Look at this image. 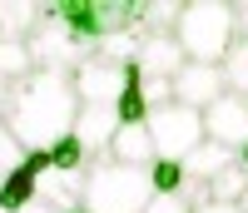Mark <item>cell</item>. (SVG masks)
<instances>
[{"instance_id":"obj_7","label":"cell","mask_w":248,"mask_h":213,"mask_svg":"<svg viewBox=\"0 0 248 213\" xmlns=\"http://www.w3.org/2000/svg\"><path fill=\"white\" fill-rule=\"evenodd\" d=\"M75 94H79V104H90V109H114V99L124 94V70L119 65H105V60H85L75 75Z\"/></svg>"},{"instance_id":"obj_4","label":"cell","mask_w":248,"mask_h":213,"mask_svg":"<svg viewBox=\"0 0 248 213\" xmlns=\"http://www.w3.org/2000/svg\"><path fill=\"white\" fill-rule=\"evenodd\" d=\"M25 45H30L35 70H60V75H75V70L94 55V45L75 35V25L60 15V5H50V15L40 20V30L25 40Z\"/></svg>"},{"instance_id":"obj_17","label":"cell","mask_w":248,"mask_h":213,"mask_svg":"<svg viewBox=\"0 0 248 213\" xmlns=\"http://www.w3.org/2000/svg\"><path fill=\"white\" fill-rule=\"evenodd\" d=\"M223 90L229 94H238V99H248V40H238V45L223 55Z\"/></svg>"},{"instance_id":"obj_15","label":"cell","mask_w":248,"mask_h":213,"mask_svg":"<svg viewBox=\"0 0 248 213\" xmlns=\"http://www.w3.org/2000/svg\"><path fill=\"white\" fill-rule=\"evenodd\" d=\"M184 0H134V25L139 35H174Z\"/></svg>"},{"instance_id":"obj_8","label":"cell","mask_w":248,"mask_h":213,"mask_svg":"<svg viewBox=\"0 0 248 213\" xmlns=\"http://www.w3.org/2000/svg\"><path fill=\"white\" fill-rule=\"evenodd\" d=\"M218 94H229L223 90V70L218 65H184L179 75H174V104H184V109H209V104L218 99Z\"/></svg>"},{"instance_id":"obj_6","label":"cell","mask_w":248,"mask_h":213,"mask_svg":"<svg viewBox=\"0 0 248 213\" xmlns=\"http://www.w3.org/2000/svg\"><path fill=\"white\" fill-rule=\"evenodd\" d=\"M203 139H214L223 149H238L248 144V99L238 94H218L209 109H203Z\"/></svg>"},{"instance_id":"obj_24","label":"cell","mask_w":248,"mask_h":213,"mask_svg":"<svg viewBox=\"0 0 248 213\" xmlns=\"http://www.w3.org/2000/svg\"><path fill=\"white\" fill-rule=\"evenodd\" d=\"M233 25H238V40H248V0H233Z\"/></svg>"},{"instance_id":"obj_9","label":"cell","mask_w":248,"mask_h":213,"mask_svg":"<svg viewBox=\"0 0 248 213\" xmlns=\"http://www.w3.org/2000/svg\"><path fill=\"white\" fill-rule=\"evenodd\" d=\"M134 65L144 79H174L189 60H184L179 50V40L174 35H139V55H134Z\"/></svg>"},{"instance_id":"obj_30","label":"cell","mask_w":248,"mask_h":213,"mask_svg":"<svg viewBox=\"0 0 248 213\" xmlns=\"http://www.w3.org/2000/svg\"><path fill=\"white\" fill-rule=\"evenodd\" d=\"M75 213H85V208H75Z\"/></svg>"},{"instance_id":"obj_19","label":"cell","mask_w":248,"mask_h":213,"mask_svg":"<svg viewBox=\"0 0 248 213\" xmlns=\"http://www.w3.org/2000/svg\"><path fill=\"white\" fill-rule=\"evenodd\" d=\"M149 183H154V194H174V198L189 194V174H184V164H174V159H154L149 164Z\"/></svg>"},{"instance_id":"obj_22","label":"cell","mask_w":248,"mask_h":213,"mask_svg":"<svg viewBox=\"0 0 248 213\" xmlns=\"http://www.w3.org/2000/svg\"><path fill=\"white\" fill-rule=\"evenodd\" d=\"M144 104H149V109L174 104V79H144Z\"/></svg>"},{"instance_id":"obj_16","label":"cell","mask_w":248,"mask_h":213,"mask_svg":"<svg viewBox=\"0 0 248 213\" xmlns=\"http://www.w3.org/2000/svg\"><path fill=\"white\" fill-rule=\"evenodd\" d=\"M134 55H139V25L129 30H109V35H99L94 40V60H105V65H134Z\"/></svg>"},{"instance_id":"obj_28","label":"cell","mask_w":248,"mask_h":213,"mask_svg":"<svg viewBox=\"0 0 248 213\" xmlns=\"http://www.w3.org/2000/svg\"><path fill=\"white\" fill-rule=\"evenodd\" d=\"M5 94H10V84H5V79H0V114H5Z\"/></svg>"},{"instance_id":"obj_29","label":"cell","mask_w":248,"mask_h":213,"mask_svg":"<svg viewBox=\"0 0 248 213\" xmlns=\"http://www.w3.org/2000/svg\"><path fill=\"white\" fill-rule=\"evenodd\" d=\"M238 208H243V213H248V188H243V198H238Z\"/></svg>"},{"instance_id":"obj_13","label":"cell","mask_w":248,"mask_h":213,"mask_svg":"<svg viewBox=\"0 0 248 213\" xmlns=\"http://www.w3.org/2000/svg\"><path fill=\"white\" fill-rule=\"evenodd\" d=\"M233 164H238L233 149H223V144H214V139H203L194 154L184 159V174H189V183H203V188H209V183L223 174V168H233Z\"/></svg>"},{"instance_id":"obj_20","label":"cell","mask_w":248,"mask_h":213,"mask_svg":"<svg viewBox=\"0 0 248 213\" xmlns=\"http://www.w3.org/2000/svg\"><path fill=\"white\" fill-rule=\"evenodd\" d=\"M243 188H248V174L233 164V168H223V174L209 183V203H238V198H243Z\"/></svg>"},{"instance_id":"obj_27","label":"cell","mask_w":248,"mask_h":213,"mask_svg":"<svg viewBox=\"0 0 248 213\" xmlns=\"http://www.w3.org/2000/svg\"><path fill=\"white\" fill-rule=\"evenodd\" d=\"M238 168H243V174H248V144L238 149Z\"/></svg>"},{"instance_id":"obj_14","label":"cell","mask_w":248,"mask_h":213,"mask_svg":"<svg viewBox=\"0 0 248 213\" xmlns=\"http://www.w3.org/2000/svg\"><path fill=\"white\" fill-rule=\"evenodd\" d=\"M109 159L114 164H134V168H149L154 164V139L144 124H119V134L109 144Z\"/></svg>"},{"instance_id":"obj_10","label":"cell","mask_w":248,"mask_h":213,"mask_svg":"<svg viewBox=\"0 0 248 213\" xmlns=\"http://www.w3.org/2000/svg\"><path fill=\"white\" fill-rule=\"evenodd\" d=\"M114 134H119V114H114V109H90V104H79L75 139H79V149H85L90 159H109Z\"/></svg>"},{"instance_id":"obj_3","label":"cell","mask_w":248,"mask_h":213,"mask_svg":"<svg viewBox=\"0 0 248 213\" xmlns=\"http://www.w3.org/2000/svg\"><path fill=\"white\" fill-rule=\"evenodd\" d=\"M149 198H154L149 168L114 164V159H94L85 168V194H79L85 213H144Z\"/></svg>"},{"instance_id":"obj_25","label":"cell","mask_w":248,"mask_h":213,"mask_svg":"<svg viewBox=\"0 0 248 213\" xmlns=\"http://www.w3.org/2000/svg\"><path fill=\"white\" fill-rule=\"evenodd\" d=\"M194 213H243V208L238 203H199Z\"/></svg>"},{"instance_id":"obj_1","label":"cell","mask_w":248,"mask_h":213,"mask_svg":"<svg viewBox=\"0 0 248 213\" xmlns=\"http://www.w3.org/2000/svg\"><path fill=\"white\" fill-rule=\"evenodd\" d=\"M0 119H5V129L15 134V144L25 154H50L60 139L75 134V119H79L75 79L60 70H30L25 79L10 84Z\"/></svg>"},{"instance_id":"obj_2","label":"cell","mask_w":248,"mask_h":213,"mask_svg":"<svg viewBox=\"0 0 248 213\" xmlns=\"http://www.w3.org/2000/svg\"><path fill=\"white\" fill-rule=\"evenodd\" d=\"M174 40H179L184 60H194V65H223V55L238 45L233 0H184Z\"/></svg>"},{"instance_id":"obj_12","label":"cell","mask_w":248,"mask_h":213,"mask_svg":"<svg viewBox=\"0 0 248 213\" xmlns=\"http://www.w3.org/2000/svg\"><path fill=\"white\" fill-rule=\"evenodd\" d=\"M45 15L50 0H0V40H30Z\"/></svg>"},{"instance_id":"obj_18","label":"cell","mask_w":248,"mask_h":213,"mask_svg":"<svg viewBox=\"0 0 248 213\" xmlns=\"http://www.w3.org/2000/svg\"><path fill=\"white\" fill-rule=\"evenodd\" d=\"M30 70H35V60H30L25 40H0V79L15 84V79H25Z\"/></svg>"},{"instance_id":"obj_11","label":"cell","mask_w":248,"mask_h":213,"mask_svg":"<svg viewBox=\"0 0 248 213\" xmlns=\"http://www.w3.org/2000/svg\"><path fill=\"white\" fill-rule=\"evenodd\" d=\"M40 168H45V154H25V164L10 168V174L0 179V208H5V213H20L25 203H35V194H40Z\"/></svg>"},{"instance_id":"obj_21","label":"cell","mask_w":248,"mask_h":213,"mask_svg":"<svg viewBox=\"0 0 248 213\" xmlns=\"http://www.w3.org/2000/svg\"><path fill=\"white\" fill-rule=\"evenodd\" d=\"M20 164H25V149L15 144V134L5 129V119H0V179H5L10 168H20Z\"/></svg>"},{"instance_id":"obj_26","label":"cell","mask_w":248,"mask_h":213,"mask_svg":"<svg viewBox=\"0 0 248 213\" xmlns=\"http://www.w3.org/2000/svg\"><path fill=\"white\" fill-rule=\"evenodd\" d=\"M20 213H60V208H50V203H40V198H35V203H25V208H20Z\"/></svg>"},{"instance_id":"obj_31","label":"cell","mask_w":248,"mask_h":213,"mask_svg":"<svg viewBox=\"0 0 248 213\" xmlns=\"http://www.w3.org/2000/svg\"><path fill=\"white\" fill-rule=\"evenodd\" d=\"M0 213H5V208H0Z\"/></svg>"},{"instance_id":"obj_5","label":"cell","mask_w":248,"mask_h":213,"mask_svg":"<svg viewBox=\"0 0 248 213\" xmlns=\"http://www.w3.org/2000/svg\"><path fill=\"white\" fill-rule=\"evenodd\" d=\"M144 129H149V139H154V159L184 164L203 144V114L199 109H184V104H164V109H149Z\"/></svg>"},{"instance_id":"obj_23","label":"cell","mask_w":248,"mask_h":213,"mask_svg":"<svg viewBox=\"0 0 248 213\" xmlns=\"http://www.w3.org/2000/svg\"><path fill=\"white\" fill-rule=\"evenodd\" d=\"M144 213H194L189 198H174V194H154L149 203H144Z\"/></svg>"}]
</instances>
